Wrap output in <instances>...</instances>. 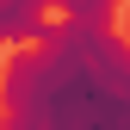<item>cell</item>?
Segmentation results:
<instances>
[{
  "mask_svg": "<svg viewBox=\"0 0 130 130\" xmlns=\"http://www.w3.org/2000/svg\"><path fill=\"white\" fill-rule=\"evenodd\" d=\"M56 6H62V19H68V25L111 31V19H118V6H124V0H56Z\"/></svg>",
  "mask_w": 130,
  "mask_h": 130,
  "instance_id": "cell-2",
  "label": "cell"
},
{
  "mask_svg": "<svg viewBox=\"0 0 130 130\" xmlns=\"http://www.w3.org/2000/svg\"><path fill=\"white\" fill-rule=\"evenodd\" d=\"M56 0H0V43H43Z\"/></svg>",
  "mask_w": 130,
  "mask_h": 130,
  "instance_id": "cell-1",
  "label": "cell"
}]
</instances>
